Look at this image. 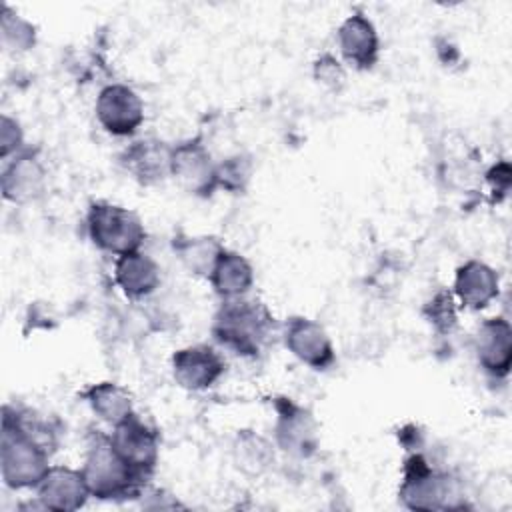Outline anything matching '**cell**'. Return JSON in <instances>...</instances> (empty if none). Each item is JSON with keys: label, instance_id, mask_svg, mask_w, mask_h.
<instances>
[{"label": "cell", "instance_id": "cell-26", "mask_svg": "<svg viewBox=\"0 0 512 512\" xmlns=\"http://www.w3.org/2000/svg\"><path fill=\"white\" fill-rule=\"evenodd\" d=\"M314 78L322 86L338 90L346 82V72H344V66L340 64V60L336 56L320 54L314 62Z\"/></svg>", "mask_w": 512, "mask_h": 512}, {"label": "cell", "instance_id": "cell-18", "mask_svg": "<svg viewBox=\"0 0 512 512\" xmlns=\"http://www.w3.org/2000/svg\"><path fill=\"white\" fill-rule=\"evenodd\" d=\"M158 262L142 250L116 256L114 260V282L132 300L150 296L160 286Z\"/></svg>", "mask_w": 512, "mask_h": 512}, {"label": "cell", "instance_id": "cell-28", "mask_svg": "<svg viewBox=\"0 0 512 512\" xmlns=\"http://www.w3.org/2000/svg\"><path fill=\"white\" fill-rule=\"evenodd\" d=\"M488 182L490 186L500 192V194H506L508 188H510V164L506 160L494 164L490 170H488Z\"/></svg>", "mask_w": 512, "mask_h": 512}, {"label": "cell", "instance_id": "cell-4", "mask_svg": "<svg viewBox=\"0 0 512 512\" xmlns=\"http://www.w3.org/2000/svg\"><path fill=\"white\" fill-rule=\"evenodd\" d=\"M86 230L96 248L114 256L136 252L146 240L144 222L134 210L104 200L90 204Z\"/></svg>", "mask_w": 512, "mask_h": 512}, {"label": "cell", "instance_id": "cell-24", "mask_svg": "<svg viewBox=\"0 0 512 512\" xmlns=\"http://www.w3.org/2000/svg\"><path fill=\"white\" fill-rule=\"evenodd\" d=\"M252 178V160L244 154L228 156L222 162H216V182L218 188H224L232 194L244 192Z\"/></svg>", "mask_w": 512, "mask_h": 512}, {"label": "cell", "instance_id": "cell-6", "mask_svg": "<svg viewBox=\"0 0 512 512\" xmlns=\"http://www.w3.org/2000/svg\"><path fill=\"white\" fill-rule=\"evenodd\" d=\"M170 176L188 194L208 198L218 190L216 162L210 150L198 140H186L172 146Z\"/></svg>", "mask_w": 512, "mask_h": 512}, {"label": "cell", "instance_id": "cell-5", "mask_svg": "<svg viewBox=\"0 0 512 512\" xmlns=\"http://www.w3.org/2000/svg\"><path fill=\"white\" fill-rule=\"evenodd\" d=\"M398 496L412 510H450L464 506L456 482L446 472L432 468L422 454L406 458Z\"/></svg>", "mask_w": 512, "mask_h": 512}, {"label": "cell", "instance_id": "cell-20", "mask_svg": "<svg viewBox=\"0 0 512 512\" xmlns=\"http://www.w3.org/2000/svg\"><path fill=\"white\" fill-rule=\"evenodd\" d=\"M172 250L190 274L210 278L220 254L226 248L216 236L176 234L172 240Z\"/></svg>", "mask_w": 512, "mask_h": 512}, {"label": "cell", "instance_id": "cell-3", "mask_svg": "<svg viewBox=\"0 0 512 512\" xmlns=\"http://www.w3.org/2000/svg\"><path fill=\"white\" fill-rule=\"evenodd\" d=\"M48 468V448L26 432L14 412H10V406H6L0 438V474L4 484L12 490L36 488Z\"/></svg>", "mask_w": 512, "mask_h": 512}, {"label": "cell", "instance_id": "cell-10", "mask_svg": "<svg viewBox=\"0 0 512 512\" xmlns=\"http://www.w3.org/2000/svg\"><path fill=\"white\" fill-rule=\"evenodd\" d=\"M282 336L290 354L314 370H326L336 360L328 332L306 316L288 318Z\"/></svg>", "mask_w": 512, "mask_h": 512}, {"label": "cell", "instance_id": "cell-17", "mask_svg": "<svg viewBox=\"0 0 512 512\" xmlns=\"http://www.w3.org/2000/svg\"><path fill=\"white\" fill-rule=\"evenodd\" d=\"M500 290L498 274L482 260H468L458 266L454 276V296L468 310L486 308Z\"/></svg>", "mask_w": 512, "mask_h": 512}, {"label": "cell", "instance_id": "cell-9", "mask_svg": "<svg viewBox=\"0 0 512 512\" xmlns=\"http://www.w3.org/2000/svg\"><path fill=\"white\" fill-rule=\"evenodd\" d=\"M170 364L176 384L190 392L212 388L226 372L222 354L208 344H194L176 350Z\"/></svg>", "mask_w": 512, "mask_h": 512}, {"label": "cell", "instance_id": "cell-12", "mask_svg": "<svg viewBox=\"0 0 512 512\" xmlns=\"http://www.w3.org/2000/svg\"><path fill=\"white\" fill-rule=\"evenodd\" d=\"M4 162L6 164L0 176L4 200L12 204H28L42 196L46 188V168L36 152L24 148L20 154Z\"/></svg>", "mask_w": 512, "mask_h": 512}, {"label": "cell", "instance_id": "cell-1", "mask_svg": "<svg viewBox=\"0 0 512 512\" xmlns=\"http://www.w3.org/2000/svg\"><path fill=\"white\" fill-rule=\"evenodd\" d=\"M210 330L226 350L244 358H256L272 336L274 318L260 300L238 296L222 300Z\"/></svg>", "mask_w": 512, "mask_h": 512}, {"label": "cell", "instance_id": "cell-15", "mask_svg": "<svg viewBox=\"0 0 512 512\" xmlns=\"http://www.w3.org/2000/svg\"><path fill=\"white\" fill-rule=\"evenodd\" d=\"M342 58L356 70H370L380 56V38L376 26L364 12H352L342 20L336 32Z\"/></svg>", "mask_w": 512, "mask_h": 512}, {"label": "cell", "instance_id": "cell-8", "mask_svg": "<svg viewBox=\"0 0 512 512\" xmlns=\"http://www.w3.org/2000/svg\"><path fill=\"white\" fill-rule=\"evenodd\" d=\"M116 452L138 472L152 476L160 456V434L136 412L120 424L112 426L108 434Z\"/></svg>", "mask_w": 512, "mask_h": 512}, {"label": "cell", "instance_id": "cell-22", "mask_svg": "<svg viewBox=\"0 0 512 512\" xmlns=\"http://www.w3.org/2000/svg\"><path fill=\"white\" fill-rule=\"evenodd\" d=\"M236 466L246 474H262L274 462L272 444L256 432L242 430L232 444Z\"/></svg>", "mask_w": 512, "mask_h": 512}, {"label": "cell", "instance_id": "cell-27", "mask_svg": "<svg viewBox=\"0 0 512 512\" xmlns=\"http://www.w3.org/2000/svg\"><path fill=\"white\" fill-rule=\"evenodd\" d=\"M428 320L438 328V330H450L456 324V310H454V300L452 294L442 290L438 292L426 306Z\"/></svg>", "mask_w": 512, "mask_h": 512}, {"label": "cell", "instance_id": "cell-14", "mask_svg": "<svg viewBox=\"0 0 512 512\" xmlns=\"http://www.w3.org/2000/svg\"><path fill=\"white\" fill-rule=\"evenodd\" d=\"M172 146L158 138H142L132 142L120 154V164L142 186H154L170 176Z\"/></svg>", "mask_w": 512, "mask_h": 512}, {"label": "cell", "instance_id": "cell-16", "mask_svg": "<svg viewBox=\"0 0 512 512\" xmlns=\"http://www.w3.org/2000/svg\"><path fill=\"white\" fill-rule=\"evenodd\" d=\"M480 366L494 378H506L512 368V328L502 316L486 318L474 336Z\"/></svg>", "mask_w": 512, "mask_h": 512}, {"label": "cell", "instance_id": "cell-7", "mask_svg": "<svg viewBox=\"0 0 512 512\" xmlns=\"http://www.w3.org/2000/svg\"><path fill=\"white\" fill-rule=\"evenodd\" d=\"M100 126L112 136H132L144 122V102L126 84H106L94 106Z\"/></svg>", "mask_w": 512, "mask_h": 512}, {"label": "cell", "instance_id": "cell-19", "mask_svg": "<svg viewBox=\"0 0 512 512\" xmlns=\"http://www.w3.org/2000/svg\"><path fill=\"white\" fill-rule=\"evenodd\" d=\"M208 280L222 300L246 296L254 286V268L240 252L226 248Z\"/></svg>", "mask_w": 512, "mask_h": 512}, {"label": "cell", "instance_id": "cell-13", "mask_svg": "<svg viewBox=\"0 0 512 512\" xmlns=\"http://www.w3.org/2000/svg\"><path fill=\"white\" fill-rule=\"evenodd\" d=\"M276 414V444L292 456L306 458L314 454L318 446V434L312 414L286 398L276 402Z\"/></svg>", "mask_w": 512, "mask_h": 512}, {"label": "cell", "instance_id": "cell-25", "mask_svg": "<svg viewBox=\"0 0 512 512\" xmlns=\"http://www.w3.org/2000/svg\"><path fill=\"white\" fill-rule=\"evenodd\" d=\"M24 150V132L16 118L2 114L0 118V158L8 160Z\"/></svg>", "mask_w": 512, "mask_h": 512}, {"label": "cell", "instance_id": "cell-23", "mask_svg": "<svg viewBox=\"0 0 512 512\" xmlns=\"http://www.w3.org/2000/svg\"><path fill=\"white\" fill-rule=\"evenodd\" d=\"M2 44L10 52H28L36 44V28L32 22L16 14L10 6L2 8L0 18Z\"/></svg>", "mask_w": 512, "mask_h": 512}, {"label": "cell", "instance_id": "cell-11", "mask_svg": "<svg viewBox=\"0 0 512 512\" xmlns=\"http://www.w3.org/2000/svg\"><path fill=\"white\" fill-rule=\"evenodd\" d=\"M34 490L40 508L54 512H74L92 496L82 470L68 466H50Z\"/></svg>", "mask_w": 512, "mask_h": 512}, {"label": "cell", "instance_id": "cell-2", "mask_svg": "<svg viewBox=\"0 0 512 512\" xmlns=\"http://www.w3.org/2000/svg\"><path fill=\"white\" fill-rule=\"evenodd\" d=\"M82 474L88 490L98 500H126L142 496L150 476L134 470L112 446L110 436L94 432L90 436Z\"/></svg>", "mask_w": 512, "mask_h": 512}, {"label": "cell", "instance_id": "cell-21", "mask_svg": "<svg viewBox=\"0 0 512 512\" xmlns=\"http://www.w3.org/2000/svg\"><path fill=\"white\" fill-rule=\"evenodd\" d=\"M82 396L92 408V412L110 426H116L130 414H134L130 392L116 382L92 384Z\"/></svg>", "mask_w": 512, "mask_h": 512}]
</instances>
